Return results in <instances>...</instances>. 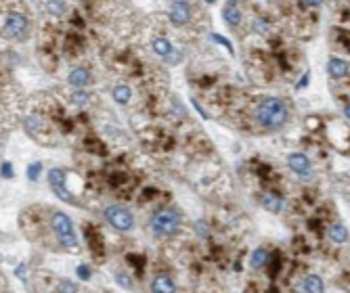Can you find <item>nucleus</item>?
I'll return each mask as SVG.
<instances>
[{"instance_id": "1", "label": "nucleus", "mask_w": 350, "mask_h": 293, "mask_svg": "<svg viewBox=\"0 0 350 293\" xmlns=\"http://www.w3.org/2000/svg\"><path fill=\"white\" fill-rule=\"evenodd\" d=\"M256 118H258V124L262 128L281 130L287 124V120H290V109H287V105L281 99H277V96H268V99H264L258 105Z\"/></svg>"}, {"instance_id": "2", "label": "nucleus", "mask_w": 350, "mask_h": 293, "mask_svg": "<svg viewBox=\"0 0 350 293\" xmlns=\"http://www.w3.org/2000/svg\"><path fill=\"white\" fill-rule=\"evenodd\" d=\"M180 226V214L176 209H160L151 216V233L155 237H172Z\"/></svg>"}, {"instance_id": "3", "label": "nucleus", "mask_w": 350, "mask_h": 293, "mask_svg": "<svg viewBox=\"0 0 350 293\" xmlns=\"http://www.w3.org/2000/svg\"><path fill=\"white\" fill-rule=\"evenodd\" d=\"M50 222H52V230H55V235H57L61 245H65V247H76L78 245V239H76V233H74V224H72V220L63 214V211H55Z\"/></svg>"}, {"instance_id": "4", "label": "nucleus", "mask_w": 350, "mask_h": 293, "mask_svg": "<svg viewBox=\"0 0 350 293\" xmlns=\"http://www.w3.org/2000/svg\"><path fill=\"white\" fill-rule=\"evenodd\" d=\"M28 30H30V21L25 19L21 13H8L4 17V23H2L4 36L13 38V40H23L28 36Z\"/></svg>"}, {"instance_id": "5", "label": "nucleus", "mask_w": 350, "mask_h": 293, "mask_svg": "<svg viewBox=\"0 0 350 293\" xmlns=\"http://www.w3.org/2000/svg\"><path fill=\"white\" fill-rule=\"evenodd\" d=\"M105 218H107L109 224L120 230V233H126V230H130L134 226V216L130 214V211L126 208H122V206H111L105 209Z\"/></svg>"}, {"instance_id": "6", "label": "nucleus", "mask_w": 350, "mask_h": 293, "mask_svg": "<svg viewBox=\"0 0 350 293\" xmlns=\"http://www.w3.org/2000/svg\"><path fill=\"white\" fill-rule=\"evenodd\" d=\"M48 184H50L52 193H55L61 201H65V203H76L74 195L67 191V176H65V172L61 170V167H52V170L48 172Z\"/></svg>"}, {"instance_id": "7", "label": "nucleus", "mask_w": 350, "mask_h": 293, "mask_svg": "<svg viewBox=\"0 0 350 293\" xmlns=\"http://www.w3.org/2000/svg\"><path fill=\"white\" fill-rule=\"evenodd\" d=\"M287 166L292 167V172H296L300 176L302 180H308L312 176V166H310V159L306 157L304 153H292L287 157Z\"/></svg>"}, {"instance_id": "8", "label": "nucleus", "mask_w": 350, "mask_h": 293, "mask_svg": "<svg viewBox=\"0 0 350 293\" xmlns=\"http://www.w3.org/2000/svg\"><path fill=\"white\" fill-rule=\"evenodd\" d=\"M168 15L174 25H185L191 19V4L182 2V0H174V2H170Z\"/></svg>"}, {"instance_id": "9", "label": "nucleus", "mask_w": 350, "mask_h": 293, "mask_svg": "<svg viewBox=\"0 0 350 293\" xmlns=\"http://www.w3.org/2000/svg\"><path fill=\"white\" fill-rule=\"evenodd\" d=\"M151 293H176V283L168 274H160L151 283Z\"/></svg>"}, {"instance_id": "10", "label": "nucleus", "mask_w": 350, "mask_h": 293, "mask_svg": "<svg viewBox=\"0 0 350 293\" xmlns=\"http://www.w3.org/2000/svg\"><path fill=\"white\" fill-rule=\"evenodd\" d=\"M67 82L76 86V88H84V86H88L90 84V72L88 69H84V67H76L69 72L67 76Z\"/></svg>"}, {"instance_id": "11", "label": "nucleus", "mask_w": 350, "mask_h": 293, "mask_svg": "<svg viewBox=\"0 0 350 293\" xmlns=\"http://www.w3.org/2000/svg\"><path fill=\"white\" fill-rule=\"evenodd\" d=\"M327 74L336 80H342V78L348 76V63L340 57H331L329 63H327Z\"/></svg>"}, {"instance_id": "12", "label": "nucleus", "mask_w": 350, "mask_h": 293, "mask_svg": "<svg viewBox=\"0 0 350 293\" xmlns=\"http://www.w3.org/2000/svg\"><path fill=\"white\" fill-rule=\"evenodd\" d=\"M222 17H224V21L229 23L231 28H235V25H239V21H241V8L235 2H229L222 8Z\"/></svg>"}, {"instance_id": "13", "label": "nucleus", "mask_w": 350, "mask_h": 293, "mask_svg": "<svg viewBox=\"0 0 350 293\" xmlns=\"http://www.w3.org/2000/svg\"><path fill=\"white\" fill-rule=\"evenodd\" d=\"M151 46H153L155 55H160V57H164V59L170 61V55L174 52V46H172L170 40H166V38H155V40L151 42Z\"/></svg>"}, {"instance_id": "14", "label": "nucleus", "mask_w": 350, "mask_h": 293, "mask_svg": "<svg viewBox=\"0 0 350 293\" xmlns=\"http://www.w3.org/2000/svg\"><path fill=\"white\" fill-rule=\"evenodd\" d=\"M304 289H306V293H323L325 291V285H323L321 277H317V274H308V277L304 279Z\"/></svg>"}, {"instance_id": "15", "label": "nucleus", "mask_w": 350, "mask_h": 293, "mask_svg": "<svg viewBox=\"0 0 350 293\" xmlns=\"http://www.w3.org/2000/svg\"><path fill=\"white\" fill-rule=\"evenodd\" d=\"M130 99H132V90H130V86L126 84H118L113 88V101L120 103V105H126Z\"/></svg>"}, {"instance_id": "16", "label": "nucleus", "mask_w": 350, "mask_h": 293, "mask_svg": "<svg viewBox=\"0 0 350 293\" xmlns=\"http://www.w3.org/2000/svg\"><path fill=\"white\" fill-rule=\"evenodd\" d=\"M329 239L334 243H346L348 241V230H346V226H342V224H334V226H329Z\"/></svg>"}, {"instance_id": "17", "label": "nucleus", "mask_w": 350, "mask_h": 293, "mask_svg": "<svg viewBox=\"0 0 350 293\" xmlns=\"http://www.w3.org/2000/svg\"><path fill=\"white\" fill-rule=\"evenodd\" d=\"M268 262V251L264 250V247H258L256 251L252 253V260H250V266L254 270H258V268H262V266H264Z\"/></svg>"}, {"instance_id": "18", "label": "nucleus", "mask_w": 350, "mask_h": 293, "mask_svg": "<svg viewBox=\"0 0 350 293\" xmlns=\"http://www.w3.org/2000/svg\"><path fill=\"white\" fill-rule=\"evenodd\" d=\"M262 206H264L266 209H273V211H281L283 209V199H279V197H275V195H264L262 197Z\"/></svg>"}, {"instance_id": "19", "label": "nucleus", "mask_w": 350, "mask_h": 293, "mask_svg": "<svg viewBox=\"0 0 350 293\" xmlns=\"http://www.w3.org/2000/svg\"><path fill=\"white\" fill-rule=\"evenodd\" d=\"M252 30H256L260 34H266L268 32V23L262 19V17H254V19H252Z\"/></svg>"}, {"instance_id": "20", "label": "nucleus", "mask_w": 350, "mask_h": 293, "mask_svg": "<svg viewBox=\"0 0 350 293\" xmlns=\"http://www.w3.org/2000/svg\"><path fill=\"white\" fill-rule=\"evenodd\" d=\"M40 172H42V164H40V162L28 166V178H30V180H38Z\"/></svg>"}, {"instance_id": "21", "label": "nucleus", "mask_w": 350, "mask_h": 293, "mask_svg": "<svg viewBox=\"0 0 350 293\" xmlns=\"http://www.w3.org/2000/svg\"><path fill=\"white\" fill-rule=\"evenodd\" d=\"M46 6H48V13H50V15H63L65 8H67L65 2H48Z\"/></svg>"}, {"instance_id": "22", "label": "nucleus", "mask_w": 350, "mask_h": 293, "mask_svg": "<svg viewBox=\"0 0 350 293\" xmlns=\"http://www.w3.org/2000/svg\"><path fill=\"white\" fill-rule=\"evenodd\" d=\"M76 285L72 281H61L59 283V287H57V293H76Z\"/></svg>"}, {"instance_id": "23", "label": "nucleus", "mask_w": 350, "mask_h": 293, "mask_svg": "<svg viewBox=\"0 0 350 293\" xmlns=\"http://www.w3.org/2000/svg\"><path fill=\"white\" fill-rule=\"evenodd\" d=\"M88 99H90L88 92H74V94H72V101H74V103H78V105L88 103Z\"/></svg>"}, {"instance_id": "24", "label": "nucleus", "mask_w": 350, "mask_h": 293, "mask_svg": "<svg viewBox=\"0 0 350 293\" xmlns=\"http://www.w3.org/2000/svg\"><path fill=\"white\" fill-rule=\"evenodd\" d=\"M90 274H92V270L88 268V266H78V277H80V279H84V281H88L90 279Z\"/></svg>"}, {"instance_id": "25", "label": "nucleus", "mask_w": 350, "mask_h": 293, "mask_svg": "<svg viewBox=\"0 0 350 293\" xmlns=\"http://www.w3.org/2000/svg\"><path fill=\"white\" fill-rule=\"evenodd\" d=\"M0 174H2L4 178H13V166L8 164V162H4L2 167H0Z\"/></svg>"}, {"instance_id": "26", "label": "nucleus", "mask_w": 350, "mask_h": 293, "mask_svg": "<svg viewBox=\"0 0 350 293\" xmlns=\"http://www.w3.org/2000/svg\"><path fill=\"white\" fill-rule=\"evenodd\" d=\"M212 38H214L216 42H220V44H224V46H226V48H229V50H233V48H231V44H229V42H226V38H222V36H218V34H212Z\"/></svg>"}, {"instance_id": "27", "label": "nucleus", "mask_w": 350, "mask_h": 293, "mask_svg": "<svg viewBox=\"0 0 350 293\" xmlns=\"http://www.w3.org/2000/svg\"><path fill=\"white\" fill-rule=\"evenodd\" d=\"M197 233H199V235H208V228H206V222H201V220L197 222Z\"/></svg>"}, {"instance_id": "28", "label": "nucleus", "mask_w": 350, "mask_h": 293, "mask_svg": "<svg viewBox=\"0 0 350 293\" xmlns=\"http://www.w3.org/2000/svg\"><path fill=\"white\" fill-rule=\"evenodd\" d=\"M118 283H120V285H124L126 289L130 287V283H128V279H126V274H118Z\"/></svg>"}]
</instances>
